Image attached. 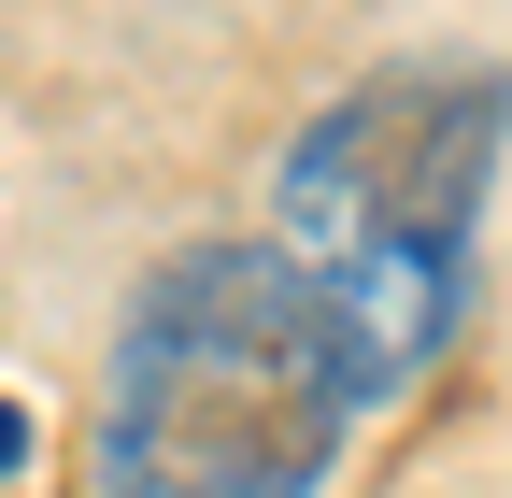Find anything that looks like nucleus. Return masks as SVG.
<instances>
[{
    "instance_id": "f03ea898",
    "label": "nucleus",
    "mask_w": 512,
    "mask_h": 498,
    "mask_svg": "<svg viewBox=\"0 0 512 498\" xmlns=\"http://www.w3.org/2000/svg\"><path fill=\"white\" fill-rule=\"evenodd\" d=\"M356 427L342 342L271 242H185L100 370V498H313Z\"/></svg>"
},
{
    "instance_id": "7ed1b4c3",
    "label": "nucleus",
    "mask_w": 512,
    "mask_h": 498,
    "mask_svg": "<svg viewBox=\"0 0 512 498\" xmlns=\"http://www.w3.org/2000/svg\"><path fill=\"white\" fill-rule=\"evenodd\" d=\"M15 470H29V413L0 399V484H15Z\"/></svg>"
},
{
    "instance_id": "f257e3e1",
    "label": "nucleus",
    "mask_w": 512,
    "mask_h": 498,
    "mask_svg": "<svg viewBox=\"0 0 512 498\" xmlns=\"http://www.w3.org/2000/svg\"><path fill=\"white\" fill-rule=\"evenodd\" d=\"M498 143H512V72H498V57H399V72L342 86V100L285 143L271 257L313 285L356 413L399 399L413 370L456 342Z\"/></svg>"
}]
</instances>
